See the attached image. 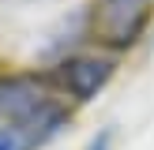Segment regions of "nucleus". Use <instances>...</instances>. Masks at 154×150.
<instances>
[{
    "instance_id": "1",
    "label": "nucleus",
    "mask_w": 154,
    "mask_h": 150,
    "mask_svg": "<svg viewBox=\"0 0 154 150\" xmlns=\"http://www.w3.org/2000/svg\"><path fill=\"white\" fill-rule=\"evenodd\" d=\"M64 109L53 105L49 90L34 75H0V128H19L42 146L60 131Z\"/></svg>"
},
{
    "instance_id": "2",
    "label": "nucleus",
    "mask_w": 154,
    "mask_h": 150,
    "mask_svg": "<svg viewBox=\"0 0 154 150\" xmlns=\"http://www.w3.org/2000/svg\"><path fill=\"white\" fill-rule=\"evenodd\" d=\"M154 11V0H94L90 34L105 49H128L139 41Z\"/></svg>"
},
{
    "instance_id": "3",
    "label": "nucleus",
    "mask_w": 154,
    "mask_h": 150,
    "mask_svg": "<svg viewBox=\"0 0 154 150\" xmlns=\"http://www.w3.org/2000/svg\"><path fill=\"white\" fill-rule=\"evenodd\" d=\"M113 75V64L102 56H72L57 68V82L64 94H72L75 101H90L98 90L109 82Z\"/></svg>"
},
{
    "instance_id": "4",
    "label": "nucleus",
    "mask_w": 154,
    "mask_h": 150,
    "mask_svg": "<svg viewBox=\"0 0 154 150\" xmlns=\"http://www.w3.org/2000/svg\"><path fill=\"white\" fill-rule=\"evenodd\" d=\"M38 146L34 139H30L26 131H19V128H0V150H30Z\"/></svg>"
},
{
    "instance_id": "5",
    "label": "nucleus",
    "mask_w": 154,
    "mask_h": 150,
    "mask_svg": "<svg viewBox=\"0 0 154 150\" xmlns=\"http://www.w3.org/2000/svg\"><path fill=\"white\" fill-rule=\"evenodd\" d=\"M90 150H109V135H98V139L90 142Z\"/></svg>"
}]
</instances>
